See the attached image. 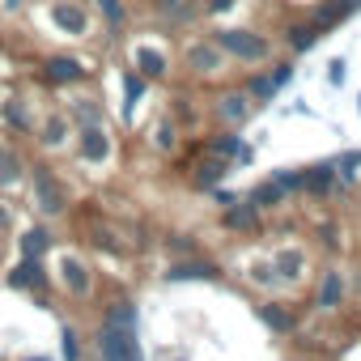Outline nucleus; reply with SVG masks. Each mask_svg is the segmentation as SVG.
I'll list each match as a JSON object with an SVG mask.
<instances>
[{"label":"nucleus","mask_w":361,"mask_h":361,"mask_svg":"<svg viewBox=\"0 0 361 361\" xmlns=\"http://www.w3.org/2000/svg\"><path fill=\"white\" fill-rule=\"evenodd\" d=\"M5 119H9L13 128H26V123H30V119H26V102H22V98H13V102L5 106Z\"/></svg>","instance_id":"bb28decb"},{"label":"nucleus","mask_w":361,"mask_h":361,"mask_svg":"<svg viewBox=\"0 0 361 361\" xmlns=\"http://www.w3.org/2000/svg\"><path fill=\"white\" fill-rule=\"evenodd\" d=\"M306 188H314V192H327V188H331V166H314V170L306 174Z\"/></svg>","instance_id":"a878e982"},{"label":"nucleus","mask_w":361,"mask_h":361,"mask_svg":"<svg viewBox=\"0 0 361 361\" xmlns=\"http://www.w3.org/2000/svg\"><path fill=\"white\" fill-rule=\"evenodd\" d=\"M153 18L161 26L178 30V26H188V22L200 18V5H196V0H153Z\"/></svg>","instance_id":"423d86ee"},{"label":"nucleus","mask_w":361,"mask_h":361,"mask_svg":"<svg viewBox=\"0 0 361 361\" xmlns=\"http://www.w3.org/2000/svg\"><path fill=\"white\" fill-rule=\"evenodd\" d=\"M157 149H174V128H170V123L157 128Z\"/></svg>","instance_id":"c756f323"},{"label":"nucleus","mask_w":361,"mask_h":361,"mask_svg":"<svg viewBox=\"0 0 361 361\" xmlns=\"http://www.w3.org/2000/svg\"><path fill=\"white\" fill-rule=\"evenodd\" d=\"M73 115H77V123H102V111H98L94 98H77L73 102Z\"/></svg>","instance_id":"4be33fe9"},{"label":"nucleus","mask_w":361,"mask_h":361,"mask_svg":"<svg viewBox=\"0 0 361 361\" xmlns=\"http://www.w3.org/2000/svg\"><path fill=\"white\" fill-rule=\"evenodd\" d=\"M289 35H293V39H289V43H293V51H310V47L319 43L314 26H298V30H289Z\"/></svg>","instance_id":"393cba45"},{"label":"nucleus","mask_w":361,"mask_h":361,"mask_svg":"<svg viewBox=\"0 0 361 361\" xmlns=\"http://www.w3.org/2000/svg\"><path fill=\"white\" fill-rule=\"evenodd\" d=\"M276 264L285 268V276H289V281H293V276H298V268H302V259H298L293 251H285V255H276Z\"/></svg>","instance_id":"c85d7f7f"},{"label":"nucleus","mask_w":361,"mask_h":361,"mask_svg":"<svg viewBox=\"0 0 361 361\" xmlns=\"http://www.w3.org/2000/svg\"><path fill=\"white\" fill-rule=\"evenodd\" d=\"M132 68H136L140 77H166L170 60H166V51H157L153 43H136V47H132Z\"/></svg>","instance_id":"1a4fd4ad"},{"label":"nucleus","mask_w":361,"mask_h":361,"mask_svg":"<svg viewBox=\"0 0 361 361\" xmlns=\"http://www.w3.org/2000/svg\"><path fill=\"white\" fill-rule=\"evenodd\" d=\"M353 5H357V0H336V5H323V9H314V30H327L331 22H340L344 13H353Z\"/></svg>","instance_id":"f3484780"},{"label":"nucleus","mask_w":361,"mask_h":361,"mask_svg":"<svg viewBox=\"0 0 361 361\" xmlns=\"http://www.w3.org/2000/svg\"><path fill=\"white\" fill-rule=\"evenodd\" d=\"M230 5H238V0H209V13H226Z\"/></svg>","instance_id":"72a5a7b5"},{"label":"nucleus","mask_w":361,"mask_h":361,"mask_svg":"<svg viewBox=\"0 0 361 361\" xmlns=\"http://www.w3.org/2000/svg\"><path fill=\"white\" fill-rule=\"evenodd\" d=\"M226 226H234V230H255V204L230 209V213H226Z\"/></svg>","instance_id":"412c9836"},{"label":"nucleus","mask_w":361,"mask_h":361,"mask_svg":"<svg viewBox=\"0 0 361 361\" xmlns=\"http://www.w3.org/2000/svg\"><path fill=\"white\" fill-rule=\"evenodd\" d=\"M221 178H226V161H221V157H213V161H204V166L196 170V183H200V188H217Z\"/></svg>","instance_id":"aec40b11"},{"label":"nucleus","mask_w":361,"mask_h":361,"mask_svg":"<svg viewBox=\"0 0 361 361\" xmlns=\"http://www.w3.org/2000/svg\"><path fill=\"white\" fill-rule=\"evenodd\" d=\"M47 22L68 35V39H85L90 35V9L81 0H47Z\"/></svg>","instance_id":"f03ea898"},{"label":"nucleus","mask_w":361,"mask_h":361,"mask_svg":"<svg viewBox=\"0 0 361 361\" xmlns=\"http://www.w3.org/2000/svg\"><path fill=\"white\" fill-rule=\"evenodd\" d=\"M64 357L77 361V336H73V327H64Z\"/></svg>","instance_id":"7c9ffc66"},{"label":"nucleus","mask_w":361,"mask_h":361,"mask_svg":"<svg viewBox=\"0 0 361 361\" xmlns=\"http://www.w3.org/2000/svg\"><path fill=\"white\" fill-rule=\"evenodd\" d=\"M0 5H5L9 13H22V9H26V0H0Z\"/></svg>","instance_id":"f704fd0d"},{"label":"nucleus","mask_w":361,"mask_h":361,"mask_svg":"<svg viewBox=\"0 0 361 361\" xmlns=\"http://www.w3.org/2000/svg\"><path fill=\"white\" fill-rule=\"evenodd\" d=\"M60 276H64V285H68L73 298H85V293H90V268H85L77 255H64V259H60Z\"/></svg>","instance_id":"9b49d317"},{"label":"nucleus","mask_w":361,"mask_h":361,"mask_svg":"<svg viewBox=\"0 0 361 361\" xmlns=\"http://www.w3.org/2000/svg\"><path fill=\"white\" fill-rule=\"evenodd\" d=\"M81 157L85 161H106L111 157V136H106V128L102 123H81Z\"/></svg>","instance_id":"6e6552de"},{"label":"nucleus","mask_w":361,"mask_h":361,"mask_svg":"<svg viewBox=\"0 0 361 361\" xmlns=\"http://www.w3.org/2000/svg\"><path fill=\"white\" fill-rule=\"evenodd\" d=\"M268 323H276V327H289V319H285L281 310H268Z\"/></svg>","instance_id":"c9c22d12"},{"label":"nucleus","mask_w":361,"mask_h":361,"mask_svg":"<svg viewBox=\"0 0 361 361\" xmlns=\"http://www.w3.org/2000/svg\"><path fill=\"white\" fill-rule=\"evenodd\" d=\"M340 289H344V285H340V272H327L323 293H319V306H323V310H331V306L340 302Z\"/></svg>","instance_id":"b1692460"},{"label":"nucleus","mask_w":361,"mask_h":361,"mask_svg":"<svg viewBox=\"0 0 361 361\" xmlns=\"http://www.w3.org/2000/svg\"><path fill=\"white\" fill-rule=\"evenodd\" d=\"M51 247V234L43 230V226H35V230H26L22 234V255H30V259H39L43 251Z\"/></svg>","instance_id":"a211bd4d"},{"label":"nucleus","mask_w":361,"mask_h":361,"mask_svg":"<svg viewBox=\"0 0 361 361\" xmlns=\"http://www.w3.org/2000/svg\"><path fill=\"white\" fill-rule=\"evenodd\" d=\"M217 115H221L226 123H243V119L251 115V102H247V94H226V98L217 102Z\"/></svg>","instance_id":"ddd939ff"},{"label":"nucleus","mask_w":361,"mask_h":361,"mask_svg":"<svg viewBox=\"0 0 361 361\" xmlns=\"http://www.w3.org/2000/svg\"><path fill=\"white\" fill-rule=\"evenodd\" d=\"M39 140H43L47 149H64V140H68V115H47Z\"/></svg>","instance_id":"4468645a"},{"label":"nucleus","mask_w":361,"mask_h":361,"mask_svg":"<svg viewBox=\"0 0 361 361\" xmlns=\"http://www.w3.org/2000/svg\"><path fill=\"white\" fill-rule=\"evenodd\" d=\"M18 178H22V157L9 145H0V188H13Z\"/></svg>","instance_id":"2eb2a0df"},{"label":"nucleus","mask_w":361,"mask_h":361,"mask_svg":"<svg viewBox=\"0 0 361 361\" xmlns=\"http://www.w3.org/2000/svg\"><path fill=\"white\" fill-rule=\"evenodd\" d=\"M209 281V276H217V268L213 264H174L170 268V281Z\"/></svg>","instance_id":"6ab92c4d"},{"label":"nucleus","mask_w":361,"mask_h":361,"mask_svg":"<svg viewBox=\"0 0 361 361\" xmlns=\"http://www.w3.org/2000/svg\"><path fill=\"white\" fill-rule=\"evenodd\" d=\"M188 68H192L196 77H217V73L226 68V51H221L217 43H192V47H188Z\"/></svg>","instance_id":"0eeeda50"},{"label":"nucleus","mask_w":361,"mask_h":361,"mask_svg":"<svg viewBox=\"0 0 361 361\" xmlns=\"http://www.w3.org/2000/svg\"><path fill=\"white\" fill-rule=\"evenodd\" d=\"M94 9H98V18L106 22V35H123V26H128V5L123 0H94Z\"/></svg>","instance_id":"f8f14e48"},{"label":"nucleus","mask_w":361,"mask_h":361,"mask_svg":"<svg viewBox=\"0 0 361 361\" xmlns=\"http://www.w3.org/2000/svg\"><path fill=\"white\" fill-rule=\"evenodd\" d=\"M272 94H276L272 77H255V81H251V98H272Z\"/></svg>","instance_id":"cd10ccee"},{"label":"nucleus","mask_w":361,"mask_h":361,"mask_svg":"<svg viewBox=\"0 0 361 361\" xmlns=\"http://www.w3.org/2000/svg\"><path fill=\"white\" fill-rule=\"evenodd\" d=\"M90 77V68H85V60H77V56H47L43 60V81L47 85H77V81H85Z\"/></svg>","instance_id":"20e7f679"},{"label":"nucleus","mask_w":361,"mask_h":361,"mask_svg":"<svg viewBox=\"0 0 361 361\" xmlns=\"http://www.w3.org/2000/svg\"><path fill=\"white\" fill-rule=\"evenodd\" d=\"M0 230H9V213H5V204H0Z\"/></svg>","instance_id":"e433bc0d"},{"label":"nucleus","mask_w":361,"mask_h":361,"mask_svg":"<svg viewBox=\"0 0 361 361\" xmlns=\"http://www.w3.org/2000/svg\"><path fill=\"white\" fill-rule=\"evenodd\" d=\"M331 85H344V60H331V73H327Z\"/></svg>","instance_id":"2f4dec72"},{"label":"nucleus","mask_w":361,"mask_h":361,"mask_svg":"<svg viewBox=\"0 0 361 361\" xmlns=\"http://www.w3.org/2000/svg\"><path fill=\"white\" fill-rule=\"evenodd\" d=\"M209 153H213V157H221V161H226V157H243V161L251 157V149H247L238 136H217V140L209 145Z\"/></svg>","instance_id":"dca6fc26"},{"label":"nucleus","mask_w":361,"mask_h":361,"mask_svg":"<svg viewBox=\"0 0 361 361\" xmlns=\"http://www.w3.org/2000/svg\"><path fill=\"white\" fill-rule=\"evenodd\" d=\"M35 196H39V213H47V217H60L64 213V188L51 178V170H43V166H35Z\"/></svg>","instance_id":"39448f33"},{"label":"nucleus","mask_w":361,"mask_h":361,"mask_svg":"<svg viewBox=\"0 0 361 361\" xmlns=\"http://www.w3.org/2000/svg\"><path fill=\"white\" fill-rule=\"evenodd\" d=\"M281 192H285L281 183H259V188L251 192V204H255V209H268V204H276V200H281Z\"/></svg>","instance_id":"5701e85b"},{"label":"nucleus","mask_w":361,"mask_h":361,"mask_svg":"<svg viewBox=\"0 0 361 361\" xmlns=\"http://www.w3.org/2000/svg\"><path fill=\"white\" fill-rule=\"evenodd\" d=\"M217 47H221L226 56H234L238 64H259V60H268V43H264L259 35H251V30H217Z\"/></svg>","instance_id":"7ed1b4c3"},{"label":"nucleus","mask_w":361,"mask_h":361,"mask_svg":"<svg viewBox=\"0 0 361 361\" xmlns=\"http://www.w3.org/2000/svg\"><path fill=\"white\" fill-rule=\"evenodd\" d=\"M102 357H106V361H140V348H136V310H132V302H119V306L106 314V327H102Z\"/></svg>","instance_id":"f257e3e1"},{"label":"nucleus","mask_w":361,"mask_h":361,"mask_svg":"<svg viewBox=\"0 0 361 361\" xmlns=\"http://www.w3.org/2000/svg\"><path fill=\"white\" fill-rule=\"evenodd\" d=\"M268 77H272V85L281 90V85H285V81L293 77V68H289V64H281V68H276V73H268Z\"/></svg>","instance_id":"473e14b6"},{"label":"nucleus","mask_w":361,"mask_h":361,"mask_svg":"<svg viewBox=\"0 0 361 361\" xmlns=\"http://www.w3.org/2000/svg\"><path fill=\"white\" fill-rule=\"evenodd\" d=\"M9 285H13V289H43V285H47V272H43L39 259L22 255V259L13 264V272H9Z\"/></svg>","instance_id":"9d476101"}]
</instances>
